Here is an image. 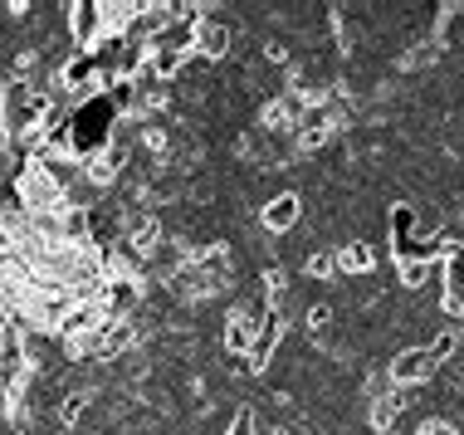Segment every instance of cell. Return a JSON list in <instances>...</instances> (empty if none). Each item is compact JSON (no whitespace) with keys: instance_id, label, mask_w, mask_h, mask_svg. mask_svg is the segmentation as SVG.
I'll return each instance as SVG.
<instances>
[{"instance_id":"cell-9","label":"cell","mask_w":464,"mask_h":435,"mask_svg":"<svg viewBox=\"0 0 464 435\" xmlns=\"http://www.w3.org/2000/svg\"><path fill=\"white\" fill-rule=\"evenodd\" d=\"M425 347H430V357H435L440 367H450V362L459 357V333H455V328H440V333H435V338L425 343Z\"/></svg>"},{"instance_id":"cell-7","label":"cell","mask_w":464,"mask_h":435,"mask_svg":"<svg viewBox=\"0 0 464 435\" xmlns=\"http://www.w3.org/2000/svg\"><path fill=\"white\" fill-rule=\"evenodd\" d=\"M376 269V250L367 240H347L337 245V279H367Z\"/></svg>"},{"instance_id":"cell-2","label":"cell","mask_w":464,"mask_h":435,"mask_svg":"<svg viewBox=\"0 0 464 435\" xmlns=\"http://www.w3.org/2000/svg\"><path fill=\"white\" fill-rule=\"evenodd\" d=\"M64 34L79 54H93L98 44L108 40V24H103V0H69L64 5Z\"/></svg>"},{"instance_id":"cell-3","label":"cell","mask_w":464,"mask_h":435,"mask_svg":"<svg viewBox=\"0 0 464 435\" xmlns=\"http://www.w3.org/2000/svg\"><path fill=\"white\" fill-rule=\"evenodd\" d=\"M386 377H392V387H396V392L430 387V382L440 377V362L430 357V347H425V343H411V347H401L392 362H386Z\"/></svg>"},{"instance_id":"cell-6","label":"cell","mask_w":464,"mask_h":435,"mask_svg":"<svg viewBox=\"0 0 464 435\" xmlns=\"http://www.w3.org/2000/svg\"><path fill=\"white\" fill-rule=\"evenodd\" d=\"M440 304L450 318H464V240H455V250L440 265Z\"/></svg>"},{"instance_id":"cell-1","label":"cell","mask_w":464,"mask_h":435,"mask_svg":"<svg viewBox=\"0 0 464 435\" xmlns=\"http://www.w3.org/2000/svg\"><path fill=\"white\" fill-rule=\"evenodd\" d=\"M49 113H54V98L40 83H30V79L0 83V142H20L30 132H40Z\"/></svg>"},{"instance_id":"cell-8","label":"cell","mask_w":464,"mask_h":435,"mask_svg":"<svg viewBox=\"0 0 464 435\" xmlns=\"http://www.w3.org/2000/svg\"><path fill=\"white\" fill-rule=\"evenodd\" d=\"M304 279H313V284L337 279V245H318V250L304 255Z\"/></svg>"},{"instance_id":"cell-10","label":"cell","mask_w":464,"mask_h":435,"mask_svg":"<svg viewBox=\"0 0 464 435\" xmlns=\"http://www.w3.org/2000/svg\"><path fill=\"white\" fill-rule=\"evenodd\" d=\"M225 435H259V411L255 406H240V411L230 416V426H225Z\"/></svg>"},{"instance_id":"cell-5","label":"cell","mask_w":464,"mask_h":435,"mask_svg":"<svg viewBox=\"0 0 464 435\" xmlns=\"http://www.w3.org/2000/svg\"><path fill=\"white\" fill-rule=\"evenodd\" d=\"M230 49H235V30L220 15H206V20L196 24V59L220 64V59H230Z\"/></svg>"},{"instance_id":"cell-4","label":"cell","mask_w":464,"mask_h":435,"mask_svg":"<svg viewBox=\"0 0 464 435\" xmlns=\"http://www.w3.org/2000/svg\"><path fill=\"white\" fill-rule=\"evenodd\" d=\"M304 210H308V201L298 191H279V196H269V201L259 206V226H265L269 235H288V230L304 226Z\"/></svg>"}]
</instances>
